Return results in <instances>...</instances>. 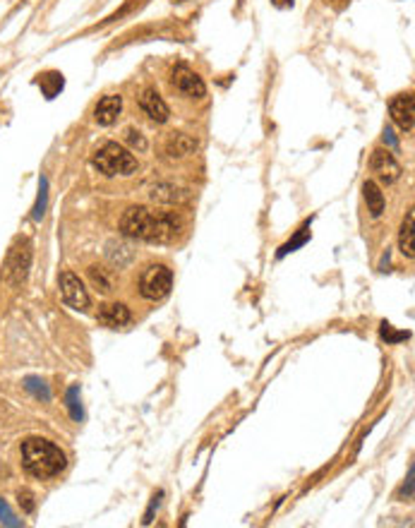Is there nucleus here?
<instances>
[{
    "instance_id": "obj_33",
    "label": "nucleus",
    "mask_w": 415,
    "mask_h": 528,
    "mask_svg": "<svg viewBox=\"0 0 415 528\" xmlns=\"http://www.w3.org/2000/svg\"><path fill=\"white\" fill-rule=\"evenodd\" d=\"M173 3H185V0H173Z\"/></svg>"
},
{
    "instance_id": "obj_27",
    "label": "nucleus",
    "mask_w": 415,
    "mask_h": 528,
    "mask_svg": "<svg viewBox=\"0 0 415 528\" xmlns=\"http://www.w3.org/2000/svg\"><path fill=\"white\" fill-rule=\"evenodd\" d=\"M17 500H19V506L24 509V514H31L36 509V502H34V495L29 490H19L17 493Z\"/></svg>"
},
{
    "instance_id": "obj_31",
    "label": "nucleus",
    "mask_w": 415,
    "mask_h": 528,
    "mask_svg": "<svg viewBox=\"0 0 415 528\" xmlns=\"http://www.w3.org/2000/svg\"><path fill=\"white\" fill-rule=\"evenodd\" d=\"M384 142H387V144H391L393 149H398V142H396V137H393L391 128H387V130H384Z\"/></svg>"
},
{
    "instance_id": "obj_20",
    "label": "nucleus",
    "mask_w": 415,
    "mask_h": 528,
    "mask_svg": "<svg viewBox=\"0 0 415 528\" xmlns=\"http://www.w3.org/2000/svg\"><path fill=\"white\" fill-rule=\"evenodd\" d=\"M89 279L96 286V291H101L103 296H108L113 291V281L108 279V274L101 269V266H89Z\"/></svg>"
},
{
    "instance_id": "obj_2",
    "label": "nucleus",
    "mask_w": 415,
    "mask_h": 528,
    "mask_svg": "<svg viewBox=\"0 0 415 528\" xmlns=\"http://www.w3.org/2000/svg\"><path fill=\"white\" fill-rule=\"evenodd\" d=\"M22 466L39 480H49L60 475L67 466V459L60 447L44 437H29L22 442Z\"/></svg>"
},
{
    "instance_id": "obj_15",
    "label": "nucleus",
    "mask_w": 415,
    "mask_h": 528,
    "mask_svg": "<svg viewBox=\"0 0 415 528\" xmlns=\"http://www.w3.org/2000/svg\"><path fill=\"white\" fill-rule=\"evenodd\" d=\"M362 197H365V202H367V212H370L372 216L380 219L382 214H384L387 200H384V195H382L380 185H377L375 180H365V182H362Z\"/></svg>"
},
{
    "instance_id": "obj_3",
    "label": "nucleus",
    "mask_w": 415,
    "mask_h": 528,
    "mask_svg": "<svg viewBox=\"0 0 415 528\" xmlns=\"http://www.w3.org/2000/svg\"><path fill=\"white\" fill-rule=\"evenodd\" d=\"M92 164H94V169H96L99 173H103L108 178L133 176L135 171H137V159H135V156L118 142L101 144V147L96 149V154H94Z\"/></svg>"
},
{
    "instance_id": "obj_26",
    "label": "nucleus",
    "mask_w": 415,
    "mask_h": 528,
    "mask_svg": "<svg viewBox=\"0 0 415 528\" xmlns=\"http://www.w3.org/2000/svg\"><path fill=\"white\" fill-rule=\"evenodd\" d=\"M411 337L408 332H396V329L391 327L389 322L382 324V339H384L387 343H398V341H406V339Z\"/></svg>"
},
{
    "instance_id": "obj_25",
    "label": "nucleus",
    "mask_w": 415,
    "mask_h": 528,
    "mask_svg": "<svg viewBox=\"0 0 415 528\" xmlns=\"http://www.w3.org/2000/svg\"><path fill=\"white\" fill-rule=\"evenodd\" d=\"M24 386H27V389L36 396V399H44V401L51 399V391H49V386H46L44 380H39V377H27V380H24Z\"/></svg>"
},
{
    "instance_id": "obj_5",
    "label": "nucleus",
    "mask_w": 415,
    "mask_h": 528,
    "mask_svg": "<svg viewBox=\"0 0 415 528\" xmlns=\"http://www.w3.org/2000/svg\"><path fill=\"white\" fill-rule=\"evenodd\" d=\"M31 266V240L29 238H19L15 240V245L10 248L8 259H5V276H8L10 284H22L29 274Z\"/></svg>"
},
{
    "instance_id": "obj_24",
    "label": "nucleus",
    "mask_w": 415,
    "mask_h": 528,
    "mask_svg": "<svg viewBox=\"0 0 415 528\" xmlns=\"http://www.w3.org/2000/svg\"><path fill=\"white\" fill-rule=\"evenodd\" d=\"M125 142H128L133 149H137L139 154H144V151L149 149V142H146V137L139 133V130H135V128H128V130H125Z\"/></svg>"
},
{
    "instance_id": "obj_21",
    "label": "nucleus",
    "mask_w": 415,
    "mask_h": 528,
    "mask_svg": "<svg viewBox=\"0 0 415 528\" xmlns=\"http://www.w3.org/2000/svg\"><path fill=\"white\" fill-rule=\"evenodd\" d=\"M46 205H49V182H46V178H41L39 180V197H36V205H34V209H31L34 221H41V216L46 214Z\"/></svg>"
},
{
    "instance_id": "obj_19",
    "label": "nucleus",
    "mask_w": 415,
    "mask_h": 528,
    "mask_svg": "<svg viewBox=\"0 0 415 528\" xmlns=\"http://www.w3.org/2000/svg\"><path fill=\"white\" fill-rule=\"evenodd\" d=\"M307 240H310V221H305L300 231H298L296 235H293V238L288 240L286 245H281V248H278L276 257H278V259H283V257H286L288 253H296V250L300 248V245H305V243H307Z\"/></svg>"
},
{
    "instance_id": "obj_10",
    "label": "nucleus",
    "mask_w": 415,
    "mask_h": 528,
    "mask_svg": "<svg viewBox=\"0 0 415 528\" xmlns=\"http://www.w3.org/2000/svg\"><path fill=\"white\" fill-rule=\"evenodd\" d=\"M139 108L149 116V120H154L156 125H164L168 118H171V108L164 101L159 92L154 87H146L144 92L139 94Z\"/></svg>"
},
{
    "instance_id": "obj_32",
    "label": "nucleus",
    "mask_w": 415,
    "mask_h": 528,
    "mask_svg": "<svg viewBox=\"0 0 415 528\" xmlns=\"http://www.w3.org/2000/svg\"><path fill=\"white\" fill-rule=\"evenodd\" d=\"M271 3H274L276 8H293V5H296V0H271Z\"/></svg>"
},
{
    "instance_id": "obj_23",
    "label": "nucleus",
    "mask_w": 415,
    "mask_h": 528,
    "mask_svg": "<svg viewBox=\"0 0 415 528\" xmlns=\"http://www.w3.org/2000/svg\"><path fill=\"white\" fill-rule=\"evenodd\" d=\"M146 3H149V0H128V3H125L123 8L118 10V12H113L111 17H108L103 24H113V22H118V19H123L125 15H133V12H137V10H142ZM103 24H101V27H103Z\"/></svg>"
},
{
    "instance_id": "obj_16",
    "label": "nucleus",
    "mask_w": 415,
    "mask_h": 528,
    "mask_svg": "<svg viewBox=\"0 0 415 528\" xmlns=\"http://www.w3.org/2000/svg\"><path fill=\"white\" fill-rule=\"evenodd\" d=\"M415 214L413 209H408L406 219L401 223V231H398V250L406 259H413L415 257V248H413V231H415Z\"/></svg>"
},
{
    "instance_id": "obj_12",
    "label": "nucleus",
    "mask_w": 415,
    "mask_h": 528,
    "mask_svg": "<svg viewBox=\"0 0 415 528\" xmlns=\"http://www.w3.org/2000/svg\"><path fill=\"white\" fill-rule=\"evenodd\" d=\"M164 151H166L168 159H173V161L187 159V156L197 151V139L185 133H171V137H168L164 144Z\"/></svg>"
},
{
    "instance_id": "obj_18",
    "label": "nucleus",
    "mask_w": 415,
    "mask_h": 528,
    "mask_svg": "<svg viewBox=\"0 0 415 528\" xmlns=\"http://www.w3.org/2000/svg\"><path fill=\"white\" fill-rule=\"evenodd\" d=\"M39 87H41V92L46 94V99H56L58 92H62V87H65V80H62L60 72L51 70L39 77Z\"/></svg>"
},
{
    "instance_id": "obj_17",
    "label": "nucleus",
    "mask_w": 415,
    "mask_h": 528,
    "mask_svg": "<svg viewBox=\"0 0 415 528\" xmlns=\"http://www.w3.org/2000/svg\"><path fill=\"white\" fill-rule=\"evenodd\" d=\"M106 257L111 259V264H115V266H125V264H130L135 259V253L130 250V245H125V243H108V248H106Z\"/></svg>"
},
{
    "instance_id": "obj_1",
    "label": "nucleus",
    "mask_w": 415,
    "mask_h": 528,
    "mask_svg": "<svg viewBox=\"0 0 415 528\" xmlns=\"http://www.w3.org/2000/svg\"><path fill=\"white\" fill-rule=\"evenodd\" d=\"M183 231L180 216L173 212H156L149 207H130L120 216V233L146 243H171Z\"/></svg>"
},
{
    "instance_id": "obj_29",
    "label": "nucleus",
    "mask_w": 415,
    "mask_h": 528,
    "mask_svg": "<svg viewBox=\"0 0 415 528\" xmlns=\"http://www.w3.org/2000/svg\"><path fill=\"white\" fill-rule=\"evenodd\" d=\"M327 5L329 8H334L336 12H344V10L350 5V0H327Z\"/></svg>"
},
{
    "instance_id": "obj_30",
    "label": "nucleus",
    "mask_w": 415,
    "mask_h": 528,
    "mask_svg": "<svg viewBox=\"0 0 415 528\" xmlns=\"http://www.w3.org/2000/svg\"><path fill=\"white\" fill-rule=\"evenodd\" d=\"M406 495L408 500L413 497V468H411V473H408V480H406V485H403V490H401V497Z\"/></svg>"
},
{
    "instance_id": "obj_6",
    "label": "nucleus",
    "mask_w": 415,
    "mask_h": 528,
    "mask_svg": "<svg viewBox=\"0 0 415 528\" xmlns=\"http://www.w3.org/2000/svg\"><path fill=\"white\" fill-rule=\"evenodd\" d=\"M60 293H62V300H65L67 307L77 312H87L92 300H89V293L84 289V284L80 281V276L72 274V271H62L60 274Z\"/></svg>"
},
{
    "instance_id": "obj_11",
    "label": "nucleus",
    "mask_w": 415,
    "mask_h": 528,
    "mask_svg": "<svg viewBox=\"0 0 415 528\" xmlns=\"http://www.w3.org/2000/svg\"><path fill=\"white\" fill-rule=\"evenodd\" d=\"M96 320L108 329H120L133 322V312H130V307L123 305V303H106V305L99 307Z\"/></svg>"
},
{
    "instance_id": "obj_28",
    "label": "nucleus",
    "mask_w": 415,
    "mask_h": 528,
    "mask_svg": "<svg viewBox=\"0 0 415 528\" xmlns=\"http://www.w3.org/2000/svg\"><path fill=\"white\" fill-rule=\"evenodd\" d=\"M0 524H5V526H22V521L15 519V514L10 511V506L5 504V500H0Z\"/></svg>"
},
{
    "instance_id": "obj_13",
    "label": "nucleus",
    "mask_w": 415,
    "mask_h": 528,
    "mask_svg": "<svg viewBox=\"0 0 415 528\" xmlns=\"http://www.w3.org/2000/svg\"><path fill=\"white\" fill-rule=\"evenodd\" d=\"M120 111H123V99H120L118 94H108V96H103L101 101L96 103V108H94V120H96L99 125H103V128H108V125H113L115 120H118Z\"/></svg>"
},
{
    "instance_id": "obj_7",
    "label": "nucleus",
    "mask_w": 415,
    "mask_h": 528,
    "mask_svg": "<svg viewBox=\"0 0 415 528\" xmlns=\"http://www.w3.org/2000/svg\"><path fill=\"white\" fill-rule=\"evenodd\" d=\"M370 171L375 173V178L384 185H393L398 178L403 176L401 164L396 161V156L389 149H375L370 156Z\"/></svg>"
},
{
    "instance_id": "obj_14",
    "label": "nucleus",
    "mask_w": 415,
    "mask_h": 528,
    "mask_svg": "<svg viewBox=\"0 0 415 528\" xmlns=\"http://www.w3.org/2000/svg\"><path fill=\"white\" fill-rule=\"evenodd\" d=\"M149 197L156 205H180V202H185L190 197V190L173 185V182H161V185L151 187Z\"/></svg>"
},
{
    "instance_id": "obj_8",
    "label": "nucleus",
    "mask_w": 415,
    "mask_h": 528,
    "mask_svg": "<svg viewBox=\"0 0 415 528\" xmlns=\"http://www.w3.org/2000/svg\"><path fill=\"white\" fill-rule=\"evenodd\" d=\"M171 82H173V87H176L180 94H185L187 99H204V94H207L204 80L194 70H190L187 65H176V67H173Z\"/></svg>"
},
{
    "instance_id": "obj_9",
    "label": "nucleus",
    "mask_w": 415,
    "mask_h": 528,
    "mask_svg": "<svg viewBox=\"0 0 415 528\" xmlns=\"http://www.w3.org/2000/svg\"><path fill=\"white\" fill-rule=\"evenodd\" d=\"M389 116L403 133H413L415 128V101L413 94H398L389 101Z\"/></svg>"
},
{
    "instance_id": "obj_4",
    "label": "nucleus",
    "mask_w": 415,
    "mask_h": 528,
    "mask_svg": "<svg viewBox=\"0 0 415 528\" xmlns=\"http://www.w3.org/2000/svg\"><path fill=\"white\" fill-rule=\"evenodd\" d=\"M173 289V271L166 264H151L139 276V293L146 300H164Z\"/></svg>"
},
{
    "instance_id": "obj_22",
    "label": "nucleus",
    "mask_w": 415,
    "mask_h": 528,
    "mask_svg": "<svg viewBox=\"0 0 415 528\" xmlns=\"http://www.w3.org/2000/svg\"><path fill=\"white\" fill-rule=\"evenodd\" d=\"M65 401H67V411H70L72 420H77V423H80L82 418H84V413H82V406H80V386H77V384H72L70 389H67V394H65Z\"/></svg>"
}]
</instances>
